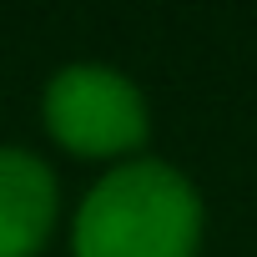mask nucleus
Listing matches in <instances>:
<instances>
[{"label": "nucleus", "mask_w": 257, "mask_h": 257, "mask_svg": "<svg viewBox=\"0 0 257 257\" xmlns=\"http://www.w3.org/2000/svg\"><path fill=\"white\" fill-rule=\"evenodd\" d=\"M51 227L56 172L26 147H0V257H36Z\"/></svg>", "instance_id": "3"}, {"label": "nucleus", "mask_w": 257, "mask_h": 257, "mask_svg": "<svg viewBox=\"0 0 257 257\" xmlns=\"http://www.w3.org/2000/svg\"><path fill=\"white\" fill-rule=\"evenodd\" d=\"M46 132L76 157H126L147 142V101L111 66H66L46 86Z\"/></svg>", "instance_id": "2"}, {"label": "nucleus", "mask_w": 257, "mask_h": 257, "mask_svg": "<svg viewBox=\"0 0 257 257\" xmlns=\"http://www.w3.org/2000/svg\"><path fill=\"white\" fill-rule=\"evenodd\" d=\"M197 187L167 162L111 167L86 192L71 227L76 257H197Z\"/></svg>", "instance_id": "1"}]
</instances>
